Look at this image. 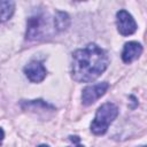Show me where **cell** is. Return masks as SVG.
I'll return each instance as SVG.
<instances>
[{
	"mask_svg": "<svg viewBox=\"0 0 147 147\" xmlns=\"http://www.w3.org/2000/svg\"><path fill=\"white\" fill-rule=\"evenodd\" d=\"M108 64L109 57L106 51L95 44H88L72 53V78L78 83L93 82L107 69Z\"/></svg>",
	"mask_w": 147,
	"mask_h": 147,
	"instance_id": "cell-1",
	"label": "cell"
},
{
	"mask_svg": "<svg viewBox=\"0 0 147 147\" xmlns=\"http://www.w3.org/2000/svg\"><path fill=\"white\" fill-rule=\"evenodd\" d=\"M117 115H118V108L114 103L110 102L103 103L96 110L95 117L91 123V131L96 136L105 134L109 125L117 117Z\"/></svg>",
	"mask_w": 147,
	"mask_h": 147,
	"instance_id": "cell-2",
	"label": "cell"
},
{
	"mask_svg": "<svg viewBox=\"0 0 147 147\" xmlns=\"http://www.w3.org/2000/svg\"><path fill=\"white\" fill-rule=\"evenodd\" d=\"M48 18L45 14H37L30 16L26 22V39L38 40L46 37L48 33Z\"/></svg>",
	"mask_w": 147,
	"mask_h": 147,
	"instance_id": "cell-3",
	"label": "cell"
},
{
	"mask_svg": "<svg viewBox=\"0 0 147 147\" xmlns=\"http://www.w3.org/2000/svg\"><path fill=\"white\" fill-rule=\"evenodd\" d=\"M116 24H117V30L122 36H130L137 31V23L134 18L129 11L124 9L117 11Z\"/></svg>",
	"mask_w": 147,
	"mask_h": 147,
	"instance_id": "cell-4",
	"label": "cell"
},
{
	"mask_svg": "<svg viewBox=\"0 0 147 147\" xmlns=\"http://www.w3.org/2000/svg\"><path fill=\"white\" fill-rule=\"evenodd\" d=\"M108 87H109V84L107 82L99 83V84H95V85L86 86L83 90V93H82L83 105L90 106V105L94 103L99 98H101L107 92Z\"/></svg>",
	"mask_w": 147,
	"mask_h": 147,
	"instance_id": "cell-5",
	"label": "cell"
},
{
	"mask_svg": "<svg viewBox=\"0 0 147 147\" xmlns=\"http://www.w3.org/2000/svg\"><path fill=\"white\" fill-rule=\"evenodd\" d=\"M24 74L32 83H40L46 77V68L39 61H31L24 67Z\"/></svg>",
	"mask_w": 147,
	"mask_h": 147,
	"instance_id": "cell-6",
	"label": "cell"
},
{
	"mask_svg": "<svg viewBox=\"0 0 147 147\" xmlns=\"http://www.w3.org/2000/svg\"><path fill=\"white\" fill-rule=\"evenodd\" d=\"M142 53V46L137 41H129L124 45L122 51V60L125 63H131L136 61Z\"/></svg>",
	"mask_w": 147,
	"mask_h": 147,
	"instance_id": "cell-7",
	"label": "cell"
},
{
	"mask_svg": "<svg viewBox=\"0 0 147 147\" xmlns=\"http://www.w3.org/2000/svg\"><path fill=\"white\" fill-rule=\"evenodd\" d=\"M21 107L24 110L28 109V110H33V111H37V109H40V110H44V111L55 109L52 105H49V103H47L42 100H28V101L23 100L21 102Z\"/></svg>",
	"mask_w": 147,
	"mask_h": 147,
	"instance_id": "cell-8",
	"label": "cell"
},
{
	"mask_svg": "<svg viewBox=\"0 0 147 147\" xmlns=\"http://www.w3.org/2000/svg\"><path fill=\"white\" fill-rule=\"evenodd\" d=\"M70 24V18L67 13L63 11H57L55 17H54V29L57 31L65 30Z\"/></svg>",
	"mask_w": 147,
	"mask_h": 147,
	"instance_id": "cell-9",
	"label": "cell"
},
{
	"mask_svg": "<svg viewBox=\"0 0 147 147\" xmlns=\"http://www.w3.org/2000/svg\"><path fill=\"white\" fill-rule=\"evenodd\" d=\"M15 10V3L13 1H1V21L6 22L8 18L11 17L13 13Z\"/></svg>",
	"mask_w": 147,
	"mask_h": 147,
	"instance_id": "cell-10",
	"label": "cell"
},
{
	"mask_svg": "<svg viewBox=\"0 0 147 147\" xmlns=\"http://www.w3.org/2000/svg\"><path fill=\"white\" fill-rule=\"evenodd\" d=\"M74 147H84V146H83V145H80V144L78 142V144H76V146H74Z\"/></svg>",
	"mask_w": 147,
	"mask_h": 147,
	"instance_id": "cell-11",
	"label": "cell"
},
{
	"mask_svg": "<svg viewBox=\"0 0 147 147\" xmlns=\"http://www.w3.org/2000/svg\"><path fill=\"white\" fill-rule=\"evenodd\" d=\"M38 147H49V146H47V145H40V146H38Z\"/></svg>",
	"mask_w": 147,
	"mask_h": 147,
	"instance_id": "cell-12",
	"label": "cell"
},
{
	"mask_svg": "<svg viewBox=\"0 0 147 147\" xmlns=\"http://www.w3.org/2000/svg\"><path fill=\"white\" fill-rule=\"evenodd\" d=\"M138 147H147V146H138Z\"/></svg>",
	"mask_w": 147,
	"mask_h": 147,
	"instance_id": "cell-13",
	"label": "cell"
}]
</instances>
